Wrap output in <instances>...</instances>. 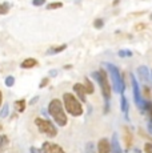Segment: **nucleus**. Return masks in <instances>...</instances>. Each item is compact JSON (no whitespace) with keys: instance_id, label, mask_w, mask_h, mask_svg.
<instances>
[{"instance_id":"nucleus-1","label":"nucleus","mask_w":152,"mask_h":153,"mask_svg":"<svg viewBox=\"0 0 152 153\" xmlns=\"http://www.w3.org/2000/svg\"><path fill=\"white\" fill-rule=\"evenodd\" d=\"M48 113L52 116V119L55 120L57 125L60 126H66L67 125V113L64 112V108H63V102L60 101L59 99H54L49 101V105H48Z\"/></svg>"},{"instance_id":"nucleus-2","label":"nucleus","mask_w":152,"mask_h":153,"mask_svg":"<svg viewBox=\"0 0 152 153\" xmlns=\"http://www.w3.org/2000/svg\"><path fill=\"white\" fill-rule=\"evenodd\" d=\"M92 77L100 85L103 97L106 100V112H108V105H110V99H111V84H110V80H108L107 72L104 69H99L92 73Z\"/></svg>"},{"instance_id":"nucleus-3","label":"nucleus","mask_w":152,"mask_h":153,"mask_svg":"<svg viewBox=\"0 0 152 153\" xmlns=\"http://www.w3.org/2000/svg\"><path fill=\"white\" fill-rule=\"evenodd\" d=\"M63 104H64L66 111L68 112L69 114H72L74 117H77V116H81V114H83L81 102L79 101L72 93H69V92L64 93L63 95Z\"/></svg>"},{"instance_id":"nucleus-4","label":"nucleus","mask_w":152,"mask_h":153,"mask_svg":"<svg viewBox=\"0 0 152 153\" xmlns=\"http://www.w3.org/2000/svg\"><path fill=\"white\" fill-rule=\"evenodd\" d=\"M106 67H107L108 72H110V75H111V81H112L115 92L123 95L125 91V84H124V80H123V76H121L120 71H119L118 67L111 64V63H106Z\"/></svg>"},{"instance_id":"nucleus-5","label":"nucleus","mask_w":152,"mask_h":153,"mask_svg":"<svg viewBox=\"0 0 152 153\" xmlns=\"http://www.w3.org/2000/svg\"><path fill=\"white\" fill-rule=\"evenodd\" d=\"M35 125L37 126L39 132H42V133L47 134L48 137H55V136L57 134L56 126L52 124L51 121H48V120H45V119H42V117H36V119H35Z\"/></svg>"},{"instance_id":"nucleus-6","label":"nucleus","mask_w":152,"mask_h":153,"mask_svg":"<svg viewBox=\"0 0 152 153\" xmlns=\"http://www.w3.org/2000/svg\"><path fill=\"white\" fill-rule=\"evenodd\" d=\"M131 83H132V92H133V100H135L136 107L140 111H143V104H144V100L142 99V92H140V87L137 83L136 77L131 73Z\"/></svg>"},{"instance_id":"nucleus-7","label":"nucleus","mask_w":152,"mask_h":153,"mask_svg":"<svg viewBox=\"0 0 152 153\" xmlns=\"http://www.w3.org/2000/svg\"><path fill=\"white\" fill-rule=\"evenodd\" d=\"M40 153H66L64 149L61 148L57 144H52V143H44L42 145V149H40Z\"/></svg>"},{"instance_id":"nucleus-8","label":"nucleus","mask_w":152,"mask_h":153,"mask_svg":"<svg viewBox=\"0 0 152 153\" xmlns=\"http://www.w3.org/2000/svg\"><path fill=\"white\" fill-rule=\"evenodd\" d=\"M137 75H139L140 81H143L145 84H150V71H148L145 65H140L137 68Z\"/></svg>"},{"instance_id":"nucleus-9","label":"nucleus","mask_w":152,"mask_h":153,"mask_svg":"<svg viewBox=\"0 0 152 153\" xmlns=\"http://www.w3.org/2000/svg\"><path fill=\"white\" fill-rule=\"evenodd\" d=\"M74 91L76 92V95L79 96V100L81 102H86L87 101V92H86V88H84L83 84H75L74 85Z\"/></svg>"},{"instance_id":"nucleus-10","label":"nucleus","mask_w":152,"mask_h":153,"mask_svg":"<svg viewBox=\"0 0 152 153\" xmlns=\"http://www.w3.org/2000/svg\"><path fill=\"white\" fill-rule=\"evenodd\" d=\"M111 152V143L107 139H101L98 143V153H110Z\"/></svg>"},{"instance_id":"nucleus-11","label":"nucleus","mask_w":152,"mask_h":153,"mask_svg":"<svg viewBox=\"0 0 152 153\" xmlns=\"http://www.w3.org/2000/svg\"><path fill=\"white\" fill-rule=\"evenodd\" d=\"M111 152H112V153H123L120 143H119L118 134H116V133H113L112 140H111Z\"/></svg>"},{"instance_id":"nucleus-12","label":"nucleus","mask_w":152,"mask_h":153,"mask_svg":"<svg viewBox=\"0 0 152 153\" xmlns=\"http://www.w3.org/2000/svg\"><path fill=\"white\" fill-rule=\"evenodd\" d=\"M36 65H37V60H36V59H34V57L25 59V60H23L22 64H20V67H22V68H24V69L34 68V67H36Z\"/></svg>"},{"instance_id":"nucleus-13","label":"nucleus","mask_w":152,"mask_h":153,"mask_svg":"<svg viewBox=\"0 0 152 153\" xmlns=\"http://www.w3.org/2000/svg\"><path fill=\"white\" fill-rule=\"evenodd\" d=\"M120 108H121V112L125 114V117H128V108H130V104H128V100L124 95H121V97H120Z\"/></svg>"},{"instance_id":"nucleus-14","label":"nucleus","mask_w":152,"mask_h":153,"mask_svg":"<svg viewBox=\"0 0 152 153\" xmlns=\"http://www.w3.org/2000/svg\"><path fill=\"white\" fill-rule=\"evenodd\" d=\"M124 141L127 148H131V145H132V133H131V131L127 126L124 128Z\"/></svg>"},{"instance_id":"nucleus-15","label":"nucleus","mask_w":152,"mask_h":153,"mask_svg":"<svg viewBox=\"0 0 152 153\" xmlns=\"http://www.w3.org/2000/svg\"><path fill=\"white\" fill-rule=\"evenodd\" d=\"M84 88H86V92H87V95H92L93 93V91H95V88H93V84H92V81L89 80L88 77H84Z\"/></svg>"},{"instance_id":"nucleus-16","label":"nucleus","mask_w":152,"mask_h":153,"mask_svg":"<svg viewBox=\"0 0 152 153\" xmlns=\"http://www.w3.org/2000/svg\"><path fill=\"white\" fill-rule=\"evenodd\" d=\"M64 49H67V44H63V45H59V47H55V48H49L48 51H47V55L60 53V52H63Z\"/></svg>"},{"instance_id":"nucleus-17","label":"nucleus","mask_w":152,"mask_h":153,"mask_svg":"<svg viewBox=\"0 0 152 153\" xmlns=\"http://www.w3.org/2000/svg\"><path fill=\"white\" fill-rule=\"evenodd\" d=\"M142 112H148V114H150V119H151V123H152V102L151 101H144V104H143V111Z\"/></svg>"},{"instance_id":"nucleus-18","label":"nucleus","mask_w":152,"mask_h":153,"mask_svg":"<svg viewBox=\"0 0 152 153\" xmlns=\"http://www.w3.org/2000/svg\"><path fill=\"white\" fill-rule=\"evenodd\" d=\"M15 108H16V111L17 112H24V109H25V100H17V101L15 102Z\"/></svg>"},{"instance_id":"nucleus-19","label":"nucleus","mask_w":152,"mask_h":153,"mask_svg":"<svg viewBox=\"0 0 152 153\" xmlns=\"http://www.w3.org/2000/svg\"><path fill=\"white\" fill-rule=\"evenodd\" d=\"M63 7V3L60 1H55V3H49L47 5V10H57V8H61Z\"/></svg>"},{"instance_id":"nucleus-20","label":"nucleus","mask_w":152,"mask_h":153,"mask_svg":"<svg viewBox=\"0 0 152 153\" xmlns=\"http://www.w3.org/2000/svg\"><path fill=\"white\" fill-rule=\"evenodd\" d=\"M8 11H10V4H8V3L0 4V15H5Z\"/></svg>"},{"instance_id":"nucleus-21","label":"nucleus","mask_w":152,"mask_h":153,"mask_svg":"<svg viewBox=\"0 0 152 153\" xmlns=\"http://www.w3.org/2000/svg\"><path fill=\"white\" fill-rule=\"evenodd\" d=\"M4 84L7 85L8 88H10V87H13V84H15V77H13V76H7V77H5Z\"/></svg>"},{"instance_id":"nucleus-22","label":"nucleus","mask_w":152,"mask_h":153,"mask_svg":"<svg viewBox=\"0 0 152 153\" xmlns=\"http://www.w3.org/2000/svg\"><path fill=\"white\" fill-rule=\"evenodd\" d=\"M118 55L120 56V57H131V56H132V52L128 51V49H121V51H119Z\"/></svg>"},{"instance_id":"nucleus-23","label":"nucleus","mask_w":152,"mask_h":153,"mask_svg":"<svg viewBox=\"0 0 152 153\" xmlns=\"http://www.w3.org/2000/svg\"><path fill=\"white\" fill-rule=\"evenodd\" d=\"M86 153H96L95 152V145H93V143H88L86 145Z\"/></svg>"},{"instance_id":"nucleus-24","label":"nucleus","mask_w":152,"mask_h":153,"mask_svg":"<svg viewBox=\"0 0 152 153\" xmlns=\"http://www.w3.org/2000/svg\"><path fill=\"white\" fill-rule=\"evenodd\" d=\"M93 25H95V28H98V29L103 28V25H104V20H103V19H96L95 22H93Z\"/></svg>"},{"instance_id":"nucleus-25","label":"nucleus","mask_w":152,"mask_h":153,"mask_svg":"<svg viewBox=\"0 0 152 153\" xmlns=\"http://www.w3.org/2000/svg\"><path fill=\"white\" fill-rule=\"evenodd\" d=\"M7 116H8V104H5L4 107L1 108V111H0V117L4 119V117H7Z\"/></svg>"},{"instance_id":"nucleus-26","label":"nucleus","mask_w":152,"mask_h":153,"mask_svg":"<svg viewBox=\"0 0 152 153\" xmlns=\"http://www.w3.org/2000/svg\"><path fill=\"white\" fill-rule=\"evenodd\" d=\"M32 4L35 7H42L43 4H45V0H32Z\"/></svg>"},{"instance_id":"nucleus-27","label":"nucleus","mask_w":152,"mask_h":153,"mask_svg":"<svg viewBox=\"0 0 152 153\" xmlns=\"http://www.w3.org/2000/svg\"><path fill=\"white\" fill-rule=\"evenodd\" d=\"M48 81H49V79H48V77L43 79V80H42V83L39 84V88H44V87H47V84H48Z\"/></svg>"},{"instance_id":"nucleus-28","label":"nucleus","mask_w":152,"mask_h":153,"mask_svg":"<svg viewBox=\"0 0 152 153\" xmlns=\"http://www.w3.org/2000/svg\"><path fill=\"white\" fill-rule=\"evenodd\" d=\"M144 151L145 153H152V144H145V146H144Z\"/></svg>"},{"instance_id":"nucleus-29","label":"nucleus","mask_w":152,"mask_h":153,"mask_svg":"<svg viewBox=\"0 0 152 153\" xmlns=\"http://www.w3.org/2000/svg\"><path fill=\"white\" fill-rule=\"evenodd\" d=\"M5 143H7V137H3L1 134H0V148H1Z\"/></svg>"},{"instance_id":"nucleus-30","label":"nucleus","mask_w":152,"mask_h":153,"mask_svg":"<svg viewBox=\"0 0 152 153\" xmlns=\"http://www.w3.org/2000/svg\"><path fill=\"white\" fill-rule=\"evenodd\" d=\"M37 100H39V96H35V97H34V99H32L31 101H30V104H32V105H34V104H36V101H37Z\"/></svg>"},{"instance_id":"nucleus-31","label":"nucleus","mask_w":152,"mask_h":153,"mask_svg":"<svg viewBox=\"0 0 152 153\" xmlns=\"http://www.w3.org/2000/svg\"><path fill=\"white\" fill-rule=\"evenodd\" d=\"M30 153H40V151L39 149H36L35 146H32V148L30 149Z\"/></svg>"},{"instance_id":"nucleus-32","label":"nucleus","mask_w":152,"mask_h":153,"mask_svg":"<svg viewBox=\"0 0 152 153\" xmlns=\"http://www.w3.org/2000/svg\"><path fill=\"white\" fill-rule=\"evenodd\" d=\"M56 75H57V72H56V71H55V69H52L51 72H49V76H51V77H55V76H56Z\"/></svg>"},{"instance_id":"nucleus-33","label":"nucleus","mask_w":152,"mask_h":153,"mask_svg":"<svg viewBox=\"0 0 152 153\" xmlns=\"http://www.w3.org/2000/svg\"><path fill=\"white\" fill-rule=\"evenodd\" d=\"M148 131H150V133L152 134V123H150V124H148Z\"/></svg>"},{"instance_id":"nucleus-34","label":"nucleus","mask_w":152,"mask_h":153,"mask_svg":"<svg viewBox=\"0 0 152 153\" xmlns=\"http://www.w3.org/2000/svg\"><path fill=\"white\" fill-rule=\"evenodd\" d=\"M1 102H3V93H1V91H0V107H1Z\"/></svg>"}]
</instances>
